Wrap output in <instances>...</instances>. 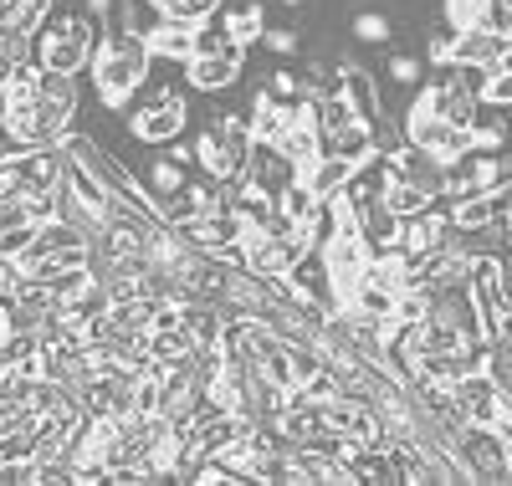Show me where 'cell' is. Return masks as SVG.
Wrapping results in <instances>:
<instances>
[{
    "mask_svg": "<svg viewBox=\"0 0 512 486\" xmlns=\"http://www.w3.org/2000/svg\"><path fill=\"white\" fill-rule=\"evenodd\" d=\"M154 67V52H149V41L134 36V31H108L98 41V52L88 62V77H93V93L108 113L128 108V98H134V87L149 77Z\"/></svg>",
    "mask_w": 512,
    "mask_h": 486,
    "instance_id": "1",
    "label": "cell"
},
{
    "mask_svg": "<svg viewBox=\"0 0 512 486\" xmlns=\"http://www.w3.org/2000/svg\"><path fill=\"white\" fill-rule=\"evenodd\" d=\"M246 149H251V118L246 113H221L195 139V164L210 174V180H231V174L246 169Z\"/></svg>",
    "mask_w": 512,
    "mask_h": 486,
    "instance_id": "2",
    "label": "cell"
},
{
    "mask_svg": "<svg viewBox=\"0 0 512 486\" xmlns=\"http://www.w3.org/2000/svg\"><path fill=\"white\" fill-rule=\"evenodd\" d=\"M451 456L466 466V476H472V481H507V471H512V440L497 425L466 420L451 435Z\"/></svg>",
    "mask_w": 512,
    "mask_h": 486,
    "instance_id": "3",
    "label": "cell"
},
{
    "mask_svg": "<svg viewBox=\"0 0 512 486\" xmlns=\"http://www.w3.org/2000/svg\"><path fill=\"white\" fill-rule=\"evenodd\" d=\"M405 134H410V144L436 149L441 159H461V154H472V149H477V144H472V128H461V123L441 118L425 98H415V108L405 113Z\"/></svg>",
    "mask_w": 512,
    "mask_h": 486,
    "instance_id": "4",
    "label": "cell"
},
{
    "mask_svg": "<svg viewBox=\"0 0 512 486\" xmlns=\"http://www.w3.org/2000/svg\"><path fill=\"white\" fill-rule=\"evenodd\" d=\"M241 67H246V47H236V41L226 36L221 47H200L185 62V82L195 87V93H226V87L241 77Z\"/></svg>",
    "mask_w": 512,
    "mask_h": 486,
    "instance_id": "5",
    "label": "cell"
},
{
    "mask_svg": "<svg viewBox=\"0 0 512 486\" xmlns=\"http://www.w3.org/2000/svg\"><path fill=\"white\" fill-rule=\"evenodd\" d=\"M395 180H410L415 190H425L431 200H441L446 185H451V159H441L436 149L405 144V149L395 154Z\"/></svg>",
    "mask_w": 512,
    "mask_h": 486,
    "instance_id": "6",
    "label": "cell"
},
{
    "mask_svg": "<svg viewBox=\"0 0 512 486\" xmlns=\"http://www.w3.org/2000/svg\"><path fill=\"white\" fill-rule=\"evenodd\" d=\"M241 174H246L251 185H262L267 195H282V190L297 180V164H292L272 139H251V149H246V169H241Z\"/></svg>",
    "mask_w": 512,
    "mask_h": 486,
    "instance_id": "7",
    "label": "cell"
},
{
    "mask_svg": "<svg viewBox=\"0 0 512 486\" xmlns=\"http://www.w3.org/2000/svg\"><path fill=\"white\" fill-rule=\"evenodd\" d=\"M185 134V103H164V108H134L128 113V139L134 144H149V149H164L169 139Z\"/></svg>",
    "mask_w": 512,
    "mask_h": 486,
    "instance_id": "8",
    "label": "cell"
},
{
    "mask_svg": "<svg viewBox=\"0 0 512 486\" xmlns=\"http://www.w3.org/2000/svg\"><path fill=\"white\" fill-rule=\"evenodd\" d=\"M323 251V261H328V282L338 287V292H349L354 282H359V272H364V261H369V246H364V236L349 226V231H338L328 246H318Z\"/></svg>",
    "mask_w": 512,
    "mask_h": 486,
    "instance_id": "9",
    "label": "cell"
},
{
    "mask_svg": "<svg viewBox=\"0 0 512 486\" xmlns=\"http://www.w3.org/2000/svg\"><path fill=\"white\" fill-rule=\"evenodd\" d=\"M451 400H456V410H461L466 420H477V425H497V415H502V400H497L492 374H461V379L451 384Z\"/></svg>",
    "mask_w": 512,
    "mask_h": 486,
    "instance_id": "10",
    "label": "cell"
},
{
    "mask_svg": "<svg viewBox=\"0 0 512 486\" xmlns=\"http://www.w3.org/2000/svg\"><path fill=\"white\" fill-rule=\"evenodd\" d=\"M318 154H338V159H349V164L369 159V154H374L369 123L354 118V123H344V128H323V134H318Z\"/></svg>",
    "mask_w": 512,
    "mask_h": 486,
    "instance_id": "11",
    "label": "cell"
},
{
    "mask_svg": "<svg viewBox=\"0 0 512 486\" xmlns=\"http://www.w3.org/2000/svg\"><path fill=\"white\" fill-rule=\"evenodd\" d=\"M354 231L364 236L369 251H384V246H395V236H400V215L384 200H369V205L354 210Z\"/></svg>",
    "mask_w": 512,
    "mask_h": 486,
    "instance_id": "12",
    "label": "cell"
},
{
    "mask_svg": "<svg viewBox=\"0 0 512 486\" xmlns=\"http://www.w3.org/2000/svg\"><path fill=\"white\" fill-rule=\"evenodd\" d=\"M507 47L502 36H492L487 26H461V31H451V62H482V67H492L497 62V52Z\"/></svg>",
    "mask_w": 512,
    "mask_h": 486,
    "instance_id": "13",
    "label": "cell"
},
{
    "mask_svg": "<svg viewBox=\"0 0 512 486\" xmlns=\"http://www.w3.org/2000/svg\"><path fill=\"white\" fill-rule=\"evenodd\" d=\"M195 47H200V26H185V21H164L149 36V52L164 57V62H180V67L195 57Z\"/></svg>",
    "mask_w": 512,
    "mask_h": 486,
    "instance_id": "14",
    "label": "cell"
},
{
    "mask_svg": "<svg viewBox=\"0 0 512 486\" xmlns=\"http://www.w3.org/2000/svg\"><path fill=\"white\" fill-rule=\"evenodd\" d=\"M297 174H303V180L313 185V195H318V200H338V190L349 185L354 164H349V159H338V154H318L313 164H303Z\"/></svg>",
    "mask_w": 512,
    "mask_h": 486,
    "instance_id": "15",
    "label": "cell"
},
{
    "mask_svg": "<svg viewBox=\"0 0 512 486\" xmlns=\"http://www.w3.org/2000/svg\"><path fill=\"white\" fill-rule=\"evenodd\" d=\"M338 77H344V93H349V103H354V113L364 118V123H374L379 113H384V103H379V87H374V77L359 67V62H338Z\"/></svg>",
    "mask_w": 512,
    "mask_h": 486,
    "instance_id": "16",
    "label": "cell"
},
{
    "mask_svg": "<svg viewBox=\"0 0 512 486\" xmlns=\"http://www.w3.org/2000/svg\"><path fill=\"white\" fill-rule=\"evenodd\" d=\"M507 134H512V128H507V108H497V103L482 98L477 113H472V144L487 149V154H497L507 144Z\"/></svg>",
    "mask_w": 512,
    "mask_h": 486,
    "instance_id": "17",
    "label": "cell"
},
{
    "mask_svg": "<svg viewBox=\"0 0 512 486\" xmlns=\"http://www.w3.org/2000/svg\"><path fill=\"white\" fill-rule=\"evenodd\" d=\"M139 185H144V195L159 205V200H169V195H175V190H185V169L175 164V159H149L144 169H139Z\"/></svg>",
    "mask_w": 512,
    "mask_h": 486,
    "instance_id": "18",
    "label": "cell"
},
{
    "mask_svg": "<svg viewBox=\"0 0 512 486\" xmlns=\"http://www.w3.org/2000/svg\"><path fill=\"white\" fill-rule=\"evenodd\" d=\"M221 31L236 41V47H251V41H262V31H267V11L256 6V0H246V6H231V11L221 16Z\"/></svg>",
    "mask_w": 512,
    "mask_h": 486,
    "instance_id": "19",
    "label": "cell"
},
{
    "mask_svg": "<svg viewBox=\"0 0 512 486\" xmlns=\"http://www.w3.org/2000/svg\"><path fill=\"white\" fill-rule=\"evenodd\" d=\"M313 205H318V195H313V185L297 174V180L277 195V210L287 215V220H313Z\"/></svg>",
    "mask_w": 512,
    "mask_h": 486,
    "instance_id": "20",
    "label": "cell"
},
{
    "mask_svg": "<svg viewBox=\"0 0 512 486\" xmlns=\"http://www.w3.org/2000/svg\"><path fill=\"white\" fill-rule=\"evenodd\" d=\"M451 220L461 231H477V226H492V220H502L497 210H492V195H472V200H456L451 205Z\"/></svg>",
    "mask_w": 512,
    "mask_h": 486,
    "instance_id": "21",
    "label": "cell"
},
{
    "mask_svg": "<svg viewBox=\"0 0 512 486\" xmlns=\"http://www.w3.org/2000/svg\"><path fill=\"white\" fill-rule=\"evenodd\" d=\"M308 98H313V93H308ZM354 118H359V113H354V103H349L344 87L318 98V134H323V128H344V123H354Z\"/></svg>",
    "mask_w": 512,
    "mask_h": 486,
    "instance_id": "22",
    "label": "cell"
},
{
    "mask_svg": "<svg viewBox=\"0 0 512 486\" xmlns=\"http://www.w3.org/2000/svg\"><path fill=\"white\" fill-rule=\"evenodd\" d=\"M384 205H390L400 220L405 215H420V210H431V195H425V190H415L410 180H395L390 190H384Z\"/></svg>",
    "mask_w": 512,
    "mask_h": 486,
    "instance_id": "23",
    "label": "cell"
},
{
    "mask_svg": "<svg viewBox=\"0 0 512 486\" xmlns=\"http://www.w3.org/2000/svg\"><path fill=\"white\" fill-rule=\"evenodd\" d=\"M369 134H374V149H379V154H400V149L410 144L405 123H400V118H390V113H379V118L369 123Z\"/></svg>",
    "mask_w": 512,
    "mask_h": 486,
    "instance_id": "24",
    "label": "cell"
},
{
    "mask_svg": "<svg viewBox=\"0 0 512 486\" xmlns=\"http://www.w3.org/2000/svg\"><path fill=\"white\" fill-rule=\"evenodd\" d=\"M477 26H487L492 36L512 41V0H482V11H477Z\"/></svg>",
    "mask_w": 512,
    "mask_h": 486,
    "instance_id": "25",
    "label": "cell"
},
{
    "mask_svg": "<svg viewBox=\"0 0 512 486\" xmlns=\"http://www.w3.org/2000/svg\"><path fill=\"white\" fill-rule=\"evenodd\" d=\"M267 98H277V103H297V98H303V77H297V72H287V67H277L272 77H267Z\"/></svg>",
    "mask_w": 512,
    "mask_h": 486,
    "instance_id": "26",
    "label": "cell"
},
{
    "mask_svg": "<svg viewBox=\"0 0 512 486\" xmlns=\"http://www.w3.org/2000/svg\"><path fill=\"white\" fill-rule=\"evenodd\" d=\"M354 36L374 41V47H379V41H390V16H384V11H359L354 16Z\"/></svg>",
    "mask_w": 512,
    "mask_h": 486,
    "instance_id": "27",
    "label": "cell"
},
{
    "mask_svg": "<svg viewBox=\"0 0 512 486\" xmlns=\"http://www.w3.org/2000/svg\"><path fill=\"white\" fill-rule=\"evenodd\" d=\"M482 98L497 103V108H512V67H492L487 87H482Z\"/></svg>",
    "mask_w": 512,
    "mask_h": 486,
    "instance_id": "28",
    "label": "cell"
},
{
    "mask_svg": "<svg viewBox=\"0 0 512 486\" xmlns=\"http://www.w3.org/2000/svg\"><path fill=\"white\" fill-rule=\"evenodd\" d=\"M262 41L277 52V57H292V52H303V31L287 26V31H262Z\"/></svg>",
    "mask_w": 512,
    "mask_h": 486,
    "instance_id": "29",
    "label": "cell"
},
{
    "mask_svg": "<svg viewBox=\"0 0 512 486\" xmlns=\"http://www.w3.org/2000/svg\"><path fill=\"white\" fill-rule=\"evenodd\" d=\"M390 77H395L400 87H415V82H420V62H415V57H400V52H395V57H390Z\"/></svg>",
    "mask_w": 512,
    "mask_h": 486,
    "instance_id": "30",
    "label": "cell"
},
{
    "mask_svg": "<svg viewBox=\"0 0 512 486\" xmlns=\"http://www.w3.org/2000/svg\"><path fill=\"white\" fill-rule=\"evenodd\" d=\"M425 57H431L436 67H451V36H446V31H436L431 41H425Z\"/></svg>",
    "mask_w": 512,
    "mask_h": 486,
    "instance_id": "31",
    "label": "cell"
},
{
    "mask_svg": "<svg viewBox=\"0 0 512 486\" xmlns=\"http://www.w3.org/2000/svg\"><path fill=\"white\" fill-rule=\"evenodd\" d=\"M164 159H175L180 169H190V164H195V144H185V139H169V144H164Z\"/></svg>",
    "mask_w": 512,
    "mask_h": 486,
    "instance_id": "32",
    "label": "cell"
},
{
    "mask_svg": "<svg viewBox=\"0 0 512 486\" xmlns=\"http://www.w3.org/2000/svg\"><path fill=\"white\" fill-rule=\"evenodd\" d=\"M487 195H492V210H497V215L507 220V215H512V180H502V185H492Z\"/></svg>",
    "mask_w": 512,
    "mask_h": 486,
    "instance_id": "33",
    "label": "cell"
},
{
    "mask_svg": "<svg viewBox=\"0 0 512 486\" xmlns=\"http://www.w3.org/2000/svg\"><path fill=\"white\" fill-rule=\"evenodd\" d=\"M11 72H16V57H6V52H0V93H6V82H11Z\"/></svg>",
    "mask_w": 512,
    "mask_h": 486,
    "instance_id": "34",
    "label": "cell"
}]
</instances>
